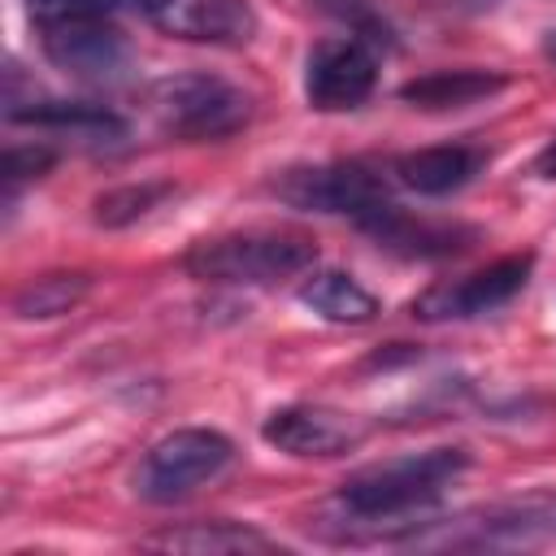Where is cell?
I'll return each mask as SVG.
<instances>
[{"label":"cell","instance_id":"obj_4","mask_svg":"<svg viewBox=\"0 0 556 556\" xmlns=\"http://www.w3.org/2000/svg\"><path fill=\"white\" fill-rule=\"evenodd\" d=\"M235 456V443L222 430H174L161 443H152L135 469V491L148 504H174L187 500L195 486L213 482Z\"/></svg>","mask_w":556,"mask_h":556},{"label":"cell","instance_id":"obj_11","mask_svg":"<svg viewBox=\"0 0 556 556\" xmlns=\"http://www.w3.org/2000/svg\"><path fill=\"white\" fill-rule=\"evenodd\" d=\"M261 434H265V443H274L278 452H291V456H343L365 443L369 426L339 408L291 404V408L269 413Z\"/></svg>","mask_w":556,"mask_h":556},{"label":"cell","instance_id":"obj_9","mask_svg":"<svg viewBox=\"0 0 556 556\" xmlns=\"http://www.w3.org/2000/svg\"><path fill=\"white\" fill-rule=\"evenodd\" d=\"M143 22L169 39L239 48L256 35V13L248 0H135Z\"/></svg>","mask_w":556,"mask_h":556},{"label":"cell","instance_id":"obj_3","mask_svg":"<svg viewBox=\"0 0 556 556\" xmlns=\"http://www.w3.org/2000/svg\"><path fill=\"white\" fill-rule=\"evenodd\" d=\"M152 117L178 139H226L252 117V96L217 74H169L148 91Z\"/></svg>","mask_w":556,"mask_h":556},{"label":"cell","instance_id":"obj_21","mask_svg":"<svg viewBox=\"0 0 556 556\" xmlns=\"http://www.w3.org/2000/svg\"><path fill=\"white\" fill-rule=\"evenodd\" d=\"M122 0H26V13L39 26H56V22H87V17H109Z\"/></svg>","mask_w":556,"mask_h":556},{"label":"cell","instance_id":"obj_1","mask_svg":"<svg viewBox=\"0 0 556 556\" xmlns=\"http://www.w3.org/2000/svg\"><path fill=\"white\" fill-rule=\"evenodd\" d=\"M469 469V452L465 447H430V452H408L395 460H378L365 465L356 473H348V482L334 495V539H361V530H369L365 539H391V526H408L400 517L426 513L443 486H452L460 473Z\"/></svg>","mask_w":556,"mask_h":556},{"label":"cell","instance_id":"obj_14","mask_svg":"<svg viewBox=\"0 0 556 556\" xmlns=\"http://www.w3.org/2000/svg\"><path fill=\"white\" fill-rule=\"evenodd\" d=\"M500 87H504V74H491V70H434V74H421V78L404 83L400 100L413 104V109L443 113V109L478 104V100L495 96Z\"/></svg>","mask_w":556,"mask_h":556},{"label":"cell","instance_id":"obj_19","mask_svg":"<svg viewBox=\"0 0 556 556\" xmlns=\"http://www.w3.org/2000/svg\"><path fill=\"white\" fill-rule=\"evenodd\" d=\"M174 187L169 182H135V187H113L96 200V222L100 226H130L139 217H148L161 200H169Z\"/></svg>","mask_w":556,"mask_h":556},{"label":"cell","instance_id":"obj_23","mask_svg":"<svg viewBox=\"0 0 556 556\" xmlns=\"http://www.w3.org/2000/svg\"><path fill=\"white\" fill-rule=\"evenodd\" d=\"M534 174H539V178H556V139L534 156Z\"/></svg>","mask_w":556,"mask_h":556},{"label":"cell","instance_id":"obj_15","mask_svg":"<svg viewBox=\"0 0 556 556\" xmlns=\"http://www.w3.org/2000/svg\"><path fill=\"white\" fill-rule=\"evenodd\" d=\"M9 122H30V126H52V130H74L87 139H122L126 122L104 109V104H83V100H13Z\"/></svg>","mask_w":556,"mask_h":556},{"label":"cell","instance_id":"obj_12","mask_svg":"<svg viewBox=\"0 0 556 556\" xmlns=\"http://www.w3.org/2000/svg\"><path fill=\"white\" fill-rule=\"evenodd\" d=\"M356 226H361L378 248L400 252V256H456V252H465V248L478 239V230H469V226H456V222L447 226V222L413 217V213L400 208L395 200L378 204V208L365 213Z\"/></svg>","mask_w":556,"mask_h":556},{"label":"cell","instance_id":"obj_17","mask_svg":"<svg viewBox=\"0 0 556 556\" xmlns=\"http://www.w3.org/2000/svg\"><path fill=\"white\" fill-rule=\"evenodd\" d=\"M300 300L321 313L326 321H343V326H361L378 313V300L343 269H317L304 287H300Z\"/></svg>","mask_w":556,"mask_h":556},{"label":"cell","instance_id":"obj_24","mask_svg":"<svg viewBox=\"0 0 556 556\" xmlns=\"http://www.w3.org/2000/svg\"><path fill=\"white\" fill-rule=\"evenodd\" d=\"M543 56H547V61L556 65V26H552V30L543 35Z\"/></svg>","mask_w":556,"mask_h":556},{"label":"cell","instance_id":"obj_5","mask_svg":"<svg viewBox=\"0 0 556 556\" xmlns=\"http://www.w3.org/2000/svg\"><path fill=\"white\" fill-rule=\"evenodd\" d=\"M274 191L291 208H313V213H343L361 222L378 204L391 200L382 174H374L361 161H334V165H308V169H287Z\"/></svg>","mask_w":556,"mask_h":556},{"label":"cell","instance_id":"obj_20","mask_svg":"<svg viewBox=\"0 0 556 556\" xmlns=\"http://www.w3.org/2000/svg\"><path fill=\"white\" fill-rule=\"evenodd\" d=\"M317 4L326 13H334L339 22H348L356 39H365V43H391V26H387V17L378 13L374 0H317Z\"/></svg>","mask_w":556,"mask_h":556},{"label":"cell","instance_id":"obj_8","mask_svg":"<svg viewBox=\"0 0 556 556\" xmlns=\"http://www.w3.org/2000/svg\"><path fill=\"white\" fill-rule=\"evenodd\" d=\"M39 30H43L48 61L83 83H117V78H126L130 61H135L130 39L104 17L56 22V26H39Z\"/></svg>","mask_w":556,"mask_h":556},{"label":"cell","instance_id":"obj_16","mask_svg":"<svg viewBox=\"0 0 556 556\" xmlns=\"http://www.w3.org/2000/svg\"><path fill=\"white\" fill-rule=\"evenodd\" d=\"M148 547H165V552H195V556H226V552H274L278 543L252 526H235V521H213V526H178V530H161L143 539Z\"/></svg>","mask_w":556,"mask_h":556},{"label":"cell","instance_id":"obj_18","mask_svg":"<svg viewBox=\"0 0 556 556\" xmlns=\"http://www.w3.org/2000/svg\"><path fill=\"white\" fill-rule=\"evenodd\" d=\"M87 291H91V278H87V274H43V278H30V282L13 295V317H22V321L61 317V313H70Z\"/></svg>","mask_w":556,"mask_h":556},{"label":"cell","instance_id":"obj_22","mask_svg":"<svg viewBox=\"0 0 556 556\" xmlns=\"http://www.w3.org/2000/svg\"><path fill=\"white\" fill-rule=\"evenodd\" d=\"M52 165H56V152L43 148V143H35V148H9V152H4V187H9V195H13L26 178H43Z\"/></svg>","mask_w":556,"mask_h":556},{"label":"cell","instance_id":"obj_7","mask_svg":"<svg viewBox=\"0 0 556 556\" xmlns=\"http://www.w3.org/2000/svg\"><path fill=\"white\" fill-rule=\"evenodd\" d=\"M374 83H378V56L365 39L356 35H334V39H321L313 52H308V65H304V96L313 109L321 113H343V109H356L374 96Z\"/></svg>","mask_w":556,"mask_h":556},{"label":"cell","instance_id":"obj_10","mask_svg":"<svg viewBox=\"0 0 556 556\" xmlns=\"http://www.w3.org/2000/svg\"><path fill=\"white\" fill-rule=\"evenodd\" d=\"M556 539V495H526L447 526V547H530Z\"/></svg>","mask_w":556,"mask_h":556},{"label":"cell","instance_id":"obj_13","mask_svg":"<svg viewBox=\"0 0 556 556\" xmlns=\"http://www.w3.org/2000/svg\"><path fill=\"white\" fill-rule=\"evenodd\" d=\"M482 161L486 156L469 143H439V148H417V152L400 156L395 174L404 187H413L421 195H452L482 169Z\"/></svg>","mask_w":556,"mask_h":556},{"label":"cell","instance_id":"obj_2","mask_svg":"<svg viewBox=\"0 0 556 556\" xmlns=\"http://www.w3.org/2000/svg\"><path fill=\"white\" fill-rule=\"evenodd\" d=\"M187 274L226 287H269L317 265V243L295 230H239L200 239L187 252Z\"/></svg>","mask_w":556,"mask_h":556},{"label":"cell","instance_id":"obj_6","mask_svg":"<svg viewBox=\"0 0 556 556\" xmlns=\"http://www.w3.org/2000/svg\"><path fill=\"white\" fill-rule=\"evenodd\" d=\"M534 256H500L486 269H473L465 278L452 282H434L413 300V317L421 321H465V317H482L491 308H504L526 282H530Z\"/></svg>","mask_w":556,"mask_h":556}]
</instances>
